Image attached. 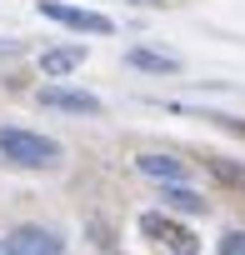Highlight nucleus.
<instances>
[{
    "instance_id": "1",
    "label": "nucleus",
    "mask_w": 245,
    "mask_h": 255,
    "mask_svg": "<svg viewBox=\"0 0 245 255\" xmlns=\"http://www.w3.org/2000/svg\"><path fill=\"white\" fill-rule=\"evenodd\" d=\"M0 160H10L20 170H45L60 160V140L25 130V125H0Z\"/></svg>"
},
{
    "instance_id": "2",
    "label": "nucleus",
    "mask_w": 245,
    "mask_h": 255,
    "mask_svg": "<svg viewBox=\"0 0 245 255\" xmlns=\"http://www.w3.org/2000/svg\"><path fill=\"white\" fill-rule=\"evenodd\" d=\"M40 15L55 20V25H70V30H80V35H110V30H115L110 15L85 10V5H65V0H40Z\"/></svg>"
},
{
    "instance_id": "3",
    "label": "nucleus",
    "mask_w": 245,
    "mask_h": 255,
    "mask_svg": "<svg viewBox=\"0 0 245 255\" xmlns=\"http://www.w3.org/2000/svg\"><path fill=\"white\" fill-rule=\"evenodd\" d=\"M140 230H145L150 240H160L165 250H175V255H195V250H200V240H195L185 225H175L170 215H160V210H145V215H140Z\"/></svg>"
},
{
    "instance_id": "4",
    "label": "nucleus",
    "mask_w": 245,
    "mask_h": 255,
    "mask_svg": "<svg viewBox=\"0 0 245 255\" xmlns=\"http://www.w3.org/2000/svg\"><path fill=\"white\" fill-rule=\"evenodd\" d=\"M45 110H65V115H100L105 105H100V95H90V90H70V85H40V95H35Z\"/></svg>"
},
{
    "instance_id": "5",
    "label": "nucleus",
    "mask_w": 245,
    "mask_h": 255,
    "mask_svg": "<svg viewBox=\"0 0 245 255\" xmlns=\"http://www.w3.org/2000/svg\"><path fill=\"white\" fill-rule=\"evenodd\" d=\"M5 250H10V255H60L65 240H60L55 230H45V225H15V230L5 235Z\"/></svg>"
},
{
    "instance_id": "6",
    "label": "nucleus",
    "mask_w": 245,
    "mask_h": 255,
    "mask_svg": "<svg viewBox=\"0 0 245 255\" xmlns=\"http://www.w3.org/2000/svg\"><path fill=\"white\" fill-rule=\"evenodd\" d=\"M135 170L145 175V180H155V185H175V180H185L190 170H185V160H175V155H160V150H145V155H135Z\"/></svg>"
},
{
    "instance_id": "7",
    "label": "nucleus",
    "mask_w": 245,
    "mask_h": 255,
    "mask_svg": "<svg viewBox=\"0 0 245 255\" xmlns=\"http://www.w3.org/2000/svg\"><path fill=\"white\" fill-rule=\"evenodd\" d=\"M80 65H85V45H55V50H40V75H50V80H60V75L80 70Z\"/></svg>"
},
{
    "instance_id": "8",
    "label": "nucleus",
    "mask_w": 245,
    "mask_h": 255,
    "mask_svg": "<svg viewBox=\"0 0 245 255\" xmlns=\"http://www.w3.org/2000/svg\"><path fill=\"white\" fill-rule=\"evenodd\" d=\"M125 60H130L135 70H145V75H175V70H180L175 55H165V50H145V45H135Z\"/></svg>"
},
{
    "instance_id": "9",
    "label": "nucleus",
    "mask_w": 245,
    "mask_h": 255,
    "mask_svg": "<svg viewBox=\"0 0 245 255\" xmlns=\"http://www.w3.org/2000/svg\"><path fill=\"white\" fill-rule=\"evenodd\" d=\"M160 200L170 205V210H185V215H205V200L185 185V180H175V185H160Z\"/></svg>"
},
{
    "instance_id": "10",
    "label": "nucleus",
    "mask_w": 245,
    "mask_h": 255,
    "mask_svg": "<svg viewBox=\"0 0 245 255\" xmlns=\"http://www.w3.org/2000/svg\"><path fill=\"white\" fill-rule=\"evenodd\" d=\"M205 170H210L215 180H225V185H245V165H235V160H225V155H205Z\"/></svg>"
},
{
    "instance_id": "11",
    "label": "nucleus",
    "mask_w": 245,
    "mask_h": 255,
    "mask_svg": "<svg viewBox=\"0 0 245 255\" xmlns=\"http://www.w3.org/2000/svg\"><path fill=\"white\" fill-rule=\"evenodd\" d=\"M220 255H245V230H225L220 235Z\"/></svg>"
},
{
    "instance_id": "12",
    "label": "nucleus",
    "mask_w": 245,
    "mask_h": 255,
    "mask_svg": "<svg viewBox=\"0 0 245 255\" xmlns=\"http://www.w3.org/2000/svg\"><path fill=\"white\" fill-rule=\"evenodd\" d=\"M130 5H145V10H150V5H165V0H130Z\"/></svg>"
},
{
    "instance_id": "13",
    "label": "nucleus",
    "mask_w": 245,
    "mask_h": 255,
    "mask_svg": "<svg viewBox=\"0 0 245 255\" xmlns=\"http://www.w3.org/2000/svg\"><path fill=\"white\" fill-rule=\"evenodd\" d=\"M0 255H10V250H5V240H0Z\"/></svg>"
}]
</instances>
